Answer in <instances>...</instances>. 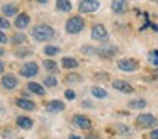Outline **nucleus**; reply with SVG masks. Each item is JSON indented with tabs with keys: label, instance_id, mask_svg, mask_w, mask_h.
Here are the masks:
<instances>
[{
	"label": "nucleus",
	"instance_id": "obj_21",
	"mask_svg": "<svg viewBox=\"0 0 158 139\" xmlns=\"http://www.w3.org/2000/svg\"><path fill=\"white\" fill-rule=\"evenodd\" d=\"M92 95H94V97H97V98H106L107 97V92L104 90V88H100V87H94L92 88Z\"/></svg>",
	"mask_w": 158,
	"mask_h": 139
},
{
	"label": "nucleus",
	"instance_id": "obj_17",
	"mask_svg": "<svg viewBox=\"0 0 158 139\" xmlns=\"http://www.w3.org/2000/svg\"><path fill=\"white\" fill-rule=\"evenodd\" d=\"M17 105H19L21 108H24V110H32V108L36 107L34 102L27 100V98H19V100H17Z\"/></svg>",
	"mask_w": 158,
	"mask_h": 139
},
{
	"label": "nucleus",
	"instance_id": "obj_5",
	"mask_svg": "<svg viewBox=\"0 0 158 139\" xmlns=\"http://www.w3.org/2000/svg\"><path fill=\"white\" fill-rule=\"evenodd\" d=\"M138 124L141 127H155L158 124V119L151 114H141V115H138Z\"/></svg>",
	"mask_w": 158,
	"mask_h": 139
},
{
	"label": "nucleus",
	"instance_id": "obj_40",
	"mask_svg": "<svg viewBox=\"0 0 158 139\" xmlns=\"http://www.w3.org/2000/svg\"><path fill=\"white\" fill-rule=\"evenodd\" d=\"M2 54H4V49H0V56H2Z\"/></svg>",
	"mask_w": 158,
	"mask_h": 139
},
{
	"label": "nucleus",
	"instance_id": "obj_9",
	"mask_svg": "<svg viewBox=\"0 0 158 139\" xmlns=\"http://www.w3.org/2000/svg\"><path fill=\"white\" fill-rule=\"evenodd\" d=\"M38 70L39 68L36 63H27L21 68V75L22 76H34V75H38Z\"/></svg>",
	"mask_w": 158,
	"mask_h": 139
},
{
	"label": "nucleus",
	"instance_id": "obj_4",
	"mask_svg": "<svg viewBox=\"0 0 158 139\" xmlns=\"http://www.w3.org/2000/svg\"><path fill=\"white\" fill-rule=\"evenodd\" d=\"M92 37L95 41H102V43H106L107 37H109V34H107V29L102 26V24H95V26L92 27Z\"/></svg>",
	"mask_w": 158,
	"mask_h": 139
},
{
	"label": "nucleus",
	"instance_id": "obj_7",
	"mask_svg": "<svg viewBox=\"0 0 158 139\" xmlns=\"http://www.w3.org/2000/svg\"><path fill=\"white\" fill-rule=\"evenodd\" d=\"M110 10L114 14H124L127 10V0H112Z\"/></svg>",
	"mask_w": 158,
	"mask_h": 139
},
{
	"label": "nucleus",
	"instance_id": "obj_22",
	"mask_svg": "<svg viewBox=\"0 0 158 139\" xmlns=\"http://www.w3.org/2000/svg\"><path fill=\"white\" fill-rule=\"evenodd\" d=\"M129 107L131 108H144V107H146V102H144V100H131L129 102Z\"/></svg>",
	"mask_w": 158,
	"mask_h": 139
},
{
	"label": "nucleus",
	"instance_id": "obj_32",
	"mask_svg": "<svg viewBox=\"0 0 158 139\" xmlns=\"http://www.w3.org/2000/svg\"><path fill=\"white\" fill-rule=\"evenodd\" d=\"M65 97L68 98V100H73L77 95H75V92H73V90H66V92H65Z\"/></svg>",
	"mask_w": 158,
	"mask_h": 139
},
{
	"label": "nucleus",
	"instance_id": "obj_30",
	"mask_svg": "<svg viewBox=\"0 0 158 139\" xmlns=\"http://www.w3.org/2000/svg\"><path fill=\"white\" fill-rule=\"evenodd\" d=\"M117 131H121V134H127V132H129V129H127L124 124H117Z\"/></svg>",
	"mask_w": 158,
	"mask_h": 139
},
{
	"label": "nucleus",
	"instance_id": "obj_23",
	"mask_svg": "<svg viewBox=\"0 0 158 139\" xmlns=\"http://www.w3.org/2000/svg\"><path fill=\"white\" fill-rule=\"evenodd\" d=\"M43 64H44V68H46L48 71H56V70H58V66H56V63H55V61H51V59H46Z\"/></svg>",
	"mask_w": 158,
	"mask_h": 139
},
{
	"label": "nucleus",
	"instance_id": "obj_28",
	"mask_svg": "<svg viewBox=\"0 0 158 139\" xmlns=\"http://www.w3.org/2000/svg\"><path fill=\"white\" fill-rule=\"evenodd\" d=\"M78 80H80V76L78 75H73V73H70L68 76H66V81H68V83H77Z\"/></svg>",
	"mask_w": 158,
	"mask_h": 139
},
{
	"label": "nucleus",
	"instance_id": "obj_29",
	"mask_svg": "<svg viewBox=\"0 0 158 139\" xmlns=\"http://www.w3.org/2000/svg\"><path fill=\"white\" fill-rule=\"evenodd\" d=\"M94 51L95 49H94L92 46H82V53L87 54V56H89V54H94Z\"/></svg>",
	"mask_w": 158,
	"mask_h": 139
},
{
	"label": "nucleus",
	"instance_id": "obj_13",
	"mask_svg": "<svg viewBox=\"0 0 158 139\" xmlns=\"http://www.w3.org/2000/svg\"><path fill=\"white\" fill-rule=\"evenodd\" d=\"M73 122H75V125H78V127H82V129L90 127V119H87L85 115H75V117H73Z\"/></svg>",
	"mask_w": 158,
	"mask_h": 139
},
{
	"label": "nucleus",
	"instance_id": "obj_25",
	"mask_svg": "<svg viewBox=\"0 0 158 139\" xmlns=\"http://www.w3.org/2000/svg\"><path fill=\"white\" fill-rule=\"evenodd\" d=\"M58 47H56V46H46L44 47V53L46 54H48V56H55V54H58Z\"/></svg>",
	"mask_w": 158,
	"mask_h": 139
},
{
	"label": "nucleus",
	"instance_id": "obj_24",
	"mask_svg": "<svg viewBox=\"0 0 158 139\" xmlns=\"http://www.w3.org/2000/svg\"><path fill=\"white\" fill-rule=\"evenodd\" d=\"M150 61H151V64H155V66H158V49H153V51H150Z\"/></svg>",
	"mask_w": 158,
	"mask_h": 139
},
{
	"label": "nucleus",
	"instance_id": "obj_16",
	"mask_svg": "<svg viewBox=\"0 0 158 139\" xmlns=\"http://www.w3.org/2000/svg\"><path fill=\"white\" fill-rule=\"evenodd\" d=\"M56 9L60 12H70L72 10V3H70V0H56Z\"/></svg>",
	"mask_w": 158,
	"mask_h": 139
},
{
	"label": "nucleus",
	"instance_id": "obj_15",
	"mask_svg": "<svg viewBox=\"0 0 158 139\" xmlns=\"http://www.w3.org/2000/svg\"><path fill=\"white\" fill-rule=\"evenodd\" d=\"M63 108H65V105L60 100H51L48 104V112H61Z\"/></svg>",
	"mask_w": 158,
	"mask_h": 139
},
{
	"label": "nucleus",
	"instance_id": "obj_19",
	"mask_svg": "<svg viewBox=\"0 0 158 139\" xmlns=\"http://www.w3.org/2000/svg\"><path fill=\"white\" fill-rule=\"evenodd\" d=\"M61 64H63V68H77L78 66V61L75 59V58H63L61 59Z\"/></svg>",
	"mask_w": 158,
	"mask_h": 139
},
{
	"label": "nucleus",
	"instance_id": "obj_39",
	"mask_svg": "<svg viewBox=\"0 0 158 139\" xmlns=\"http://www.w3.org/2000/svg\"><path fill=\"white\" fill-rule=\"evenodd\" d=\"M38 2H39V3H46L48 0H38Z\"/></svg>",
	"mask_w": 158,
	"mask_h": 139
},
{
	"label": "nucleus",
	"instance_id": "obj_1",
	"mask_svg": "<svg viewBox=\"0 0 158 139\" xmlns=\"http://www.w3.org/2000/svg\"><path fill=\"white\" fill-rule=\"evenodd\" d=\"M32 37L36 41H48L55 37V31H53V27L46 26V24H39L32 29Z\"/></svg>",
	"mask_w": 158,
	"mask_h": 139
},
{
	"label": "nucleus",
	"instance_id": "obj_2",
	"mask_svg": "<svg viewBox=\"0 0 158 139\" xmlns=\"http://www.w3.org/2000/svg\"><path fill=\"white\" fill-rule=\"evenodd\" d=\"M83 27H85V20H83L82 17L75 15V17H70V19L66 20L65 29H66V32H68V34H78Z\"/></svg>",
	"mask_w": 158,
	"mask_h": 139
},
{
	"label": "nucleus",
	"instance_id": "obj_6",
	"mask_svg": "<svg viewBox=\"0 0 158 139\" xmlns=\"http://www.w3.org/2000/svg\"><path fill=\"white\" fill-rule=\"evenodd\" d=\"M117 68L121 71H136L138 70V61L136 59H121L117 63Z\"/></svg>",
	"mask_w": 158,
	"mask_h": 139
},
{
	"label": "nucleus",
	"instance_id": "obj_20",
	"mask_svg": "<svg viewBox=\"0 0 158 139\" xmlns=\"http://www.w3.org/2000/svg\"><path fill=\"white\" fill-rule=\"evenodd\" d=\"M27 88L32 92V93H36V95H44V88H43L39 83H34V81H31V83L27 85Z\"/></svg>",
	"mask_w": 158,
	"mask_h": 139
},
{
	"label": "nucleus",
	"instance_id": "obj_34",
	"mask_svg": "<svg viewBox=\"0 0 158 139\" xmlns=\"http://www.w3.org/2000/svg\"><path fill=\"white\" fill-rule=\"evenodd\" d=\"M150 137L151 139H158V129H153V131L150 132Z\"/></svg>",
	"mask_w": 158,
	"mask_h": 139
},
{
	"label": "nucleus",
	"instance_id": "obj_18",
	"mask_svg": "<svg viewBox=\"0 0 158 139\" xmlns=\"http://www.w3.org/2000/svg\"><path fill=\"white\" fill-rule=\"evenodd\" d=\"M17 125L22 129H31L32 127V119L29 117H17Z\"/></svg>",
	"mask_w": 158,
	"mask_h": 139
},
{
	"label": "nucleus",
	"instance_id": "obj_8",
	"mask_svg": "<svg viewBox=\"0 0 158 139\" xmlns=\"http://www.w3.org/2000/svg\"><path fill=\"white\" fill-rule=\"evenodd\" d=\"M112 87L116 88L117 92H121V93H131V92H133V87H131L127 81H124V80H116V81H112Z\"/></svg>",
	"mask_w": 158,
	"mask_h": 139
},
{
	"label": "nucleus",
	"instance_id": "obj_37",
	"mask_svg": "<svg viewBox=\"0 0 158 139\" xmlns=\"http://www.w3.org/2000/svg\"><path fill=\"white\" fill-rule=\"evenodd\" d=\"M2 71H4V63L0 61V73H2Z\"/></svg>",
	"mask_w": 158,
	"mask_h": 139
},
{
	"label": "nucleus",
	"instance_id": "obj_27",
	"mask_svg": "<svg viewBox=\"0 0 158 139\" xmlns=\"http://www.w3.org/2000/svg\"><path fill=\"white\" fill-rule=\"evenodd\" d=\"M24 41H26V36H24V34H21V32H19V34H15V36H14L12 43H15V44H17V43H24Z\"/></svg>",
	"mask_w": 158,
	"mask_h": 139
},
{
	"label": "nucleus",
	"instance_id": "obj_10",
	"mask_svg": "<svg viewBox=\"0 0 158 139\" xmlns=\"http://www.w3.org/2000/svg\"><path fill=\"white\" fill-rule=\"evenodd\" d=\"M117 53H119V51H117L116 46H102L99 49V54L102 58H114Z\"/></svg>",
	"mask_w": 158,
	"mask_h": 139
},
{
	"label": "nucleus",
	"instance_id": "obj_38",
	"mask_svg": "<svg viewBox=\"0 0 158 139\" xmlns=\"http://www.w3.org/2000/svg\"><path fill=\"white\" fill-rule=\"evenodd\" d=\"M87 139H97V136H90L89 134V137H87Z\"/></svg>",
	"mask_w": 158,
	"mask_h": 139
},
{
	"label": "nucleus",
	"instance_id": "obj_35",
	"mask_svg": "<svg viewBox=\"0 0 158 139\" xmlns=\"http://www.w3.org/2000/svg\"><path fill=\"white\" fill-rule=\"evenodd\" d=\"M4 43H7V37H5V34L0 31V44H4Z\"/></svg>",
	"mask_w": 158,
	"mask_h": 139
},
{
	"label": "nucleus",
	"instance_id": "obj_11",
	"mask_svg": "<svg viewBox=\"0 0 158 139\" xmlns=\"http://www.w3.org/2000/svg\"><path fill=\"white\" fill-rule=\"evenodd\" d=\"M29 22H31V19H29L27 14H19L15 22H14V26L17 27V29H26V27L29 26Z\"/></svg>",
	"mask_w": 158,
	"mask_h": 139
},
{
	"label": "nucleus",
	"instance_id": "obj_3",
	"mask_svg": "<svg viewBox=\"0 0 158 139\" xmlns=\"http://www.w3.org/2000/svg\"><path fill=\"white\" fill-rule=\"evenodd\" d=\"M99 7H100V3L97 0H82L78 5V10L82 14H94L99 10Z\"/></svg>",
	"mask_w": 158,
	"mask_h": 139
},
{
	"label": "nucleus",
	"instance_id": "obj_14",
	"mask_svg": "<svg viewBox=\"0 0 158 139\" xmlns=\"http://www.w3.org/2000/svg\"><path fill=\"white\" fill-rule=\"evenodd\" d=\"M17 5H14V3H5L4 7H2V12H4V15L10 17V15H15L17 14Z\"/></svg>",
	"mask_w": 158,
	"mask_h": 139
},
{
	"label": "nucleus",
	"instance_id": "obj_33",
	"mask_svg": "<svg viewBox=\"0 0 158 139\" xmlns=\"http://www.w3.org/2000/svg\"><path fill=\"white\" fill-rule=\"evenodd\" d=\"M15 54H17V56H27V54H29V49H21V51H17Z\"/></svg>",
	"mask_w": 158,
	"mask_h": 139
},
{
	"label": "nucleus",
	"instance_id": "obj_36",
	"mask_svg": "<svg viewBox=\"0 0 158 139\" xmlns=\"http://www.w3.org/2000/svg\"><path fill=\"white\" fill-rule=\"evenodd\" d=\"M70 139H80L78 136H75V134H70Z\"/></svg>",
	"mask_w": 158,
	"mask_h": 139
},
{
	"label": "nucleus",
	"instance_id": "obj_26",
	"mask_svg": "<svg viewBox=\"0 0 158 139\" xmlns=\"http://www.w3.org/2000/svg\"><path fill=\"white\" fill-rule=\"evenodd\" d=\"M56 83H58V81H56V78H53V76H46L44 78V85H46V87H56Z\"/></svg>",
	"mask_w": 158,
	"mask_h": 139
},
{
	"label": "nucleus",
	"instance_id": "obj_12",
	"mask_svg": "<svg viewBox=\"0 0 158 139\" xmlns=\"http://www.w3.org/2000/svg\"><path fill=\"white\" fill-rule=\"evenodd\" d=\"M2 85H4L5 88H9V90H12V88L17 87V78H15L14 75H5V76L2 78Z\"/></svg>",
	"mask_w": 158,
	"mask_h": 139
},
{
	"label": "nucleus",
	"instance_id": "obj_31",
	"mask_svg": "<svg viewBox=\"0 0 158 139\" xmlns=\"http://www.w3.org/2000/svg\"><path fill=\"white\" fill-rule=\"evenodd\" d=\"M9 26H10V24H9V20H7V19H2V17H0V29H7Z\"/></svg>",
	"mask_w": 158,
	"mask_h": 139
}]
</instances>
